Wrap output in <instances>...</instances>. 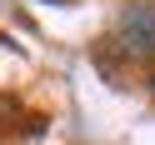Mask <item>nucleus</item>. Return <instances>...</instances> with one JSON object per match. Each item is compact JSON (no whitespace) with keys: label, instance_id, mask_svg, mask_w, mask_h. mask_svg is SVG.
I'll use <instances>...</instances> for the list:
<instances>
[{"label":"nucleus","instance_id":"1","mask_svg":"<svg viewBox=\"0 0 155 145\" xmlns=\"http://www.w3.org/2000/svg\"><path fill=\"white\" fill-rule=\"evenodd\" d=\"M115 45H120L125 55H135V60H150L155 55V5L150 0H135V5L120 10V20H115Z\"/></svg>","mask_w":155,"mask_h":145},{"label":"nucleus","instance_id":"2","mask_svg":"<svg viewBox=\"0 0 155 145\" xmlns=\"http://www.w3.org/2000/svg\"><path fill=\"white\" fill-rule=\"evenodd\" d=\"M45 5H60V0H45Z\"/></svg>","mask_w":155,"mask_h":145}]
</instances>
